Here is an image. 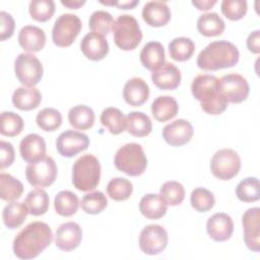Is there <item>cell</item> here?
Here are the masks:
<instances>
[{
  "mask_svg": "<svg viewBox=\"0 0 260 260\" xmlns=\"http://www.w3.org/2000/svg\"><path fill=\"white\" fill-rule=\"evenodd\" d=\"M52 241L53 234L49 224L43 221H32L15 236L12 248L16 257L28 260L39 256Z\"/></svg>",
  "mask_w": 260,
  "mask_h": 260,
  "instance_id": "6da1fadb",
  "label": "cell"
},
{
  "mask_svg": "<svg viewBox=\"0 0 260 260\" xmlns=\"http://www.w3.org/2000/svg\"><path fill=\"white\" fill-rule=\"evenodd\" d=\"M193 96L200 102L201 109L209 115H220L228 108L226 99L218 90V78L214 75L199 74L191 84Z\"/></svg>",
  "mask_w": 260,
  "mask_h": 260,
  "instance_id": "7a4b0ae2",
  "label": "cell"
},
{
  "mask_svg": "<svg viewBox=\"0 0 260 260\" xmlns=\"http://www.w3.org/2000/svg\"><path fill=\"white\" fill-rule=\"evenodd\" d=\"M239 59V50L233 43L225 40L214 41L199 53L197 66L205 71H216L235 66Z\"/></svg>",
  "mask_w": 260,
  "mask_h": 260,
  "instance_id": "3957f363",
  "label": "cell"
},
{
  "mask_svg": "<svg viewBox=\"0 0 260 260\" xmlns=\"http://www.w3.org/2000/svg\"><path fill=\"white\" fill-rule=\"evenodd\" d=\"M101 165L93 154H83L72 167V184L82 192L95 189L100 184Z\"/></svg>",
  "mask_w": 260,
  "mask_h": 260,
  "instance_id": "277c9868",
  "label": "cell"
},
{
  "mask_svg": "<svg viewBox=\"0 0 260 260\" xmlns=\"http://www.w3.org/2000/svg\"><path fill=\"white\" fill-rule=\"evenodd\" d=\"M115 167L128 176L136 177L144 173L147 167V158L142 146L130 142L121 146L114 158Z\"/></svg>",
  "mask_w": 260,
  "mask_h": 260,
  "instance_id": "5b68a950",
  "label": "cell"
},
{
  "mask_svg": "<svg viewBox=\"0 0 260 260\" xmlns=\"http://www.w3.org/2000/svg\"><path fill=\"white\" fill-rule=\"evenodd\" d=\"M114 42L123 51L134 50L142 40V31L137 19L129 14L119 15L113 24Z\"/></svg>",
  "mask_w": 260,
  "mask_h": 260,
  "instance_id": "8992f818",
  "label": "cell"
},
{
  "mask_svg": "<svg viewBox=\"0 0 260 260\" xmlns=\"http://www.w3.org/2000/svg\"><path fill=\"white\" fill-rule=\"evenodd\" d=\"M81 28L82 22L77 15L71 13L61 14L53 25V43L60 48L69 47L73 44Z\"/></svg>",
  "mask_w": 260,
  "mask_h": 260,
  "instance_id": "52a82bcc",
  "label": "cell"
},
{
  "mask_svg": "<svg viewBox=\"0 0 260 260\" xmlns=\"http://www.w3.org/2000/svg\"><path fill=\"white\" fill-rule=\"evenodd\" d=\"M241 170V157L237 151L231 148L217 150L210 160L212 175L222 181L236 177Z\"/></svg>",
  "mask_w": 260,
  "mask_h": 260,
  "instance_id": "ba28073f",
  "label": "cell"
},
{
  "mask_svg": "<svg viewBox=\"0 0 260 260\" xmlns=\"http://www.w3.org/2000/svg\"><path fill=\"white\" fill-rule=\"evenodd\" d=\"M14 72L21 84L35 86L41 81L44 69L41 61L34 54L21 53L14 61Z\"/></svg>",
  "mask_w": 260,
  "mask_h": 260,
  "instance_id": "9c48e42d",
  "label": "cell"
},
{
  "mask_svg": "<svg viewBox=\"0 0 260 260\" xmlns=\"http://www.w3.org/2000/svg\"><path fill=\"white\" fill-rule=\"evenodd\" d=\"M57 171L54 159L51 156H45L36 162L27 165L25 177L31 186L46 188L55 182Z\"/></svg>",
  "mask_w": 260,
  "mask_h": 260,
  "instance_id": "30bf717a",
  "label": "cell"
},
{
  "mask_svg": "<svg viewBox=\"0 0 260 260\" xmlns=\"http://www.w3.org/2000/svg\"><path fill=\"white\" fill-rule=\"evenodd\" d=\"M218 90L228 103L239 104L248 98L250 87L244 76L238 73H230L218 79Z\"/></svg>",
  "mask_w": 260,
  "mask_h": 260,
  "instance_id": "8fae6325",
  "label": "cell"
},
{
  "mask_svg": "<svg viewBox=\"0 0 260 260\" xmlns=\"http://www.w3.org/2000/svg\"><path fill=\"white\" fill-rule=\"evenodd\" d=\"M168 233L159 224H148L139 235V248L146 255H157L168 246Z\"/></svg>",
  "mask_w": 260,
  "mask_h": 260,
  "instance_id": "7c38bea8",
  "label": "cell"
},
{
  "mask_svg": "<svg viewBox=\"0 0 260 260\" xmlns=\"http://www.w3.org/2000/svg\"><path fill=\"white\" fill-rule=\"evenodd\" d=\"M89 145V138L86 134L67 130L62 132L56 139V148L60 155L73 157L77 153L85 150Z\"/></svg>",
  "mask_w": 260,
  "mask_h": 260,
  "instance_id": "4fadbf2b",
  "label": "cell"
},
{
  "mask_svg": "<svg viewBox=\"0 0 260 260\" xmlns=\"http://www.w3.org/2000/svg\"><path fill=\"white\" fill-rule=\"evenodd\" d=\"M244 230V242L247 248L253 252L260 251V208L247 209L242 216Z\"/></svg>",
  "mask_w": 260,
  "mask_h": 260,
  "instance_id": "5bb4252c",
  "label": "cell"
},
{
  "mask_svg": "<svg viewBox=\"0 0 260 260\" xmlns=\"http://www.w3.org/2000/svg\"><path fill=\"white\" fill-rule=\"evenodd\" d=\"M192 124L185 119H178L166 125L162 129V137L171 146H182L188 143L193 136Z\"/></svg>",
  "mask_w": 260,
  "mask_h": 260,
  "instance_id": "9a60e30c",
  "label": "cell"
},
{
  "mask_svg": "<svg viewBox=\"0 0 260 260\" xmlns=\"http://www.w3.org/2000/svg\"><path fill=\"white\" fill-rule=\"evenodd\" d=\"M82 240V230L77 222L68 221L62 223L56 231V246L64 251L70 252L76 249Z\"/></svg>",
  "mask_w": 260,
  "mask_h": 260,
  "instance_id": "2e32d148",
  "label": "cell"
},
{
  "mask_svg": "<svg viewBox=\"0 0 260 260\" xmlns=\"http://www.w3.org/2000/svg\"><path fill=\"white\" fill-rule=\"evenodd\" d=\"M206 231L213 241L225 242L232 237L234 232L233 219L226 213H214L207 219Z\"/></svg>",
  "mask_w": 260,
  "mask_h": 260,
  "instance_id": "e0dca14e",
  "label": "cell"
},
{
  "mask_svg": "<svg viewBox=\"0 0 260 260\" xmlns=\"http://www.w3.org/2000/svg\"><path fill=\"white\" fill-rule=\"evenodd\" d=\"M83 55L91 61L103 60L109 53V44L103 35L91 31L86 34L80 42Z\"/></svg>",
  "mask_w": 260,
  "mask_h": 260,
  "instance_id": "ac0fdd59",
  "label": "cell"
},
{
  "mask_svg": "<svg viewBox=\"0 0 260 260\" xmlns=\"http://www.w3.org/2000/svg\"><path fill=\"white\" fill-rule=\"evenodd\" d=\"M19 152L24 161L28 164L36 162L45 157L46 142L39 134H27L20 141Z\"/></svg>",
  "mask_w": 260,
  "mask_h": 260,
  "instance_id": "d6986e66",
  "label": "cell"
},
{
  "mask_svg": "<svg viewBox=\"0 0 260 260\" xmlns=\"http://www.w3.org/2000/svg\"><path fill=\"white\" fill-rule=\"evenodd\" d=\"M151 80L159 89L173 90L181 82V72L175 64L167 62L159 69L152 72Z\"/></svg>",
  "mask_w": 260,
  "mask_h": 260,
  "instance_id": "ffe728a7",
  "label": "cell"
},
{
  "mask_svg": "<svg viewBox=\"0 0 260 260\" xmlns=\"http://www.w3.org/2000/svg\"><path fill=\"white\" fill-rule=\"evenodd\" d=\"M171 15L170 7L162 1H149L142 8V18L150 26L166 25L170 21Z\"/></svg>",
  "mask_w": 260,
  "mask_h": 260,
  "instance_id": "44dd1931",
  "label": "cell"
},
{
  "mask_svg": "<svg viewBox=\"0 0 260 260\" xmlns=\"http://www.w3.org/2000/svg\"><path fill=\"white\" fill-rule=\"evenodd\" d=\"M149 96V86L140 77H133L124 85L123 98L125 102L133 107L142 106Z\"/></svg>",
  "mask_w": 260,
  "mask_h": 260,
  "instance_id": "7402d4cb",
  "label": "cell"
},
{
  "mask_svg": "<svg viewBox=\"0 0 260 260\" xmlns=\"http://www.w3.org/2000/svg\"><path fill=\"white\" fill-rule=\"evenodd\" d=\"M18 43L25 52H40L46 44L45 31L36 25H25L18 34Z\"/></svg>",
  "mask_w": 260,
  "mask_h": 260,
  "instance_id": "603a6c76",
  "label": "cell"
},
{
  "mask_svg": "<svg viewBox=\"0 0 260 260\" xmlns=\"http://www.w3.org/2000/svg\"><path fill=\"white\" fill-rule=\"evenodd\" d=\"M140 62L144 68L155 71L166 63L165 48L159 42H148L140 52Z\"/></svg>",
  "mask_w": 260,
  "mask_h": 260,
  "instance_id": "cb8c5ba5",
  "label": "cell"
},
{
  "mask_svg": "<svg viewBox=\"0 0 260 260\" xmlns=\"http://www.w3.org/2000/svg\"><path fill=\"white\" fill-rule=\"evenodd\" d=\"M11 100L18 110L31 111L40 106L42 94L35 86H20L14 90Z\"/></svg>",
  "mask_w": 260,
  "mask_h": 260,
  "instance_id": "d4e9b609",
  "label": "cell"
},
{
  "mask_svg": "<svg viewBox=\"0 0 260 260\" xmlns=\"http://www.w3.org/2000/svg\"><path fill=\"white\" fill-rule=\"evenodd\" d=\"M139 210L148 219H159L168 211V204L160 194H146L139 202Z\"/></svg>",
  "mask_w": 260,
  "mask_h": 260,
  "instance_id": "484cf974",
  "label": "cell"
},
{
  "mask_svg": "<svg viewBox=\"0 0 260 260\" xmlns=\"http://www.w3.org/2000/svg\"><path fill=\"white\" fill-rule=\"evenodd\" d=\"M179 111L177 101L170 95L157 96L151 104V113L158 122H166L173 119Z\"/></svg>",
  "mask_w": 260,
  "mask_h": 260,
  "instance_id": "4316f807",
  "label": "cell"
},
{
  "mask_svg": "<svg viewBox=\"0 0 260 260\" xmlns=\"http://www.w3.org/2000/svg\"><path fill=\"white\" fill-rule=\"evenodd\" d=\"M126 129L132 136L145 137L152 130V122L142 112H130L126 117Z\"/></svg>",
  "mask_w": 260,
  "mask_h": 260,
  "instance_id": "83f0119b",
  "label": "cell"
},
{
  "mask_svg": "<svg viewBox=\"0 0 260 260\" xmlns=\"http://www.w3.org/2000/svg\"><path fill=\"white\" fill-rule=\"evenodd\" d=\"M225 27L223 19L216 12H208L199 16L197 29L204 37H216L223 32Z\"/></svg>",
  "mask_w": 260,
  "mask_h": 260,
  "instance_id": "f1b7e54d",
  "label": "cell"
},
{
  "mask_svg": "<svg viewBox=\"0 0 260 260\" xmlns=\"http://www.w3.org/2000/svg\"><path fill=\"white\" fill-rule=\"evenodd\" d=\"M68 120L73 128L87 130L93 126L95 116L91 108L85 105H77L69 110Z\"/></svg>",
  "mask_w": 260,
  "mask_h": 260,
  "instance_id": "f546056e",
  "label": "cell"
},
{
  "mask_svg": "<svg viewBox=\"0 0 260 260\" xmlns=\"http://www.w3.org/2000/svg\"><path fill=\"white\" fill-rule=\"evenodd\" d=\"M27 214L28 209L24 202L21 203L17 201H12L4 207L2 212V218L4 224L8 229L14 230L19 228L23 223Z\"/></svg>",
  "mask_w": 260,
  "mask_h": 260,
  "instance_id": "4dcf8cb0",
  "label": "cell"
},
{
  "mask_svg": "<svg viewBox=\"0 0 260 260\" xmlns=\"http://www.w3.org/2000/svg\"><path fill=\"white\" fill-rule=\"evenodd\" d=\"M24 204L28 209V213L34 216L45 214L50 205L48 193L42 188H36L28 192L24 199Z\"/></svg>",
  "mask_w": 260,
  "mask_h": 260,
  "instance_id": "1f68e13d",
  "label": "cell"
},
{
  "mask_svg": "<svg viewBox=\"0 0 260 260\" xmlns=\"http://www.w3.org/2000/svg\"><path fill=\"white\" fill-rule=\"evenodd\" d=\"M79 206V200L75 193L63 190L60 191L54 199V207L56 212L65 217L72 216L77 212Z\"/></svg>",
  "mask_w": 260,
  "mask_h": 260,
  "instance_id": "d6a6232c",
  "label": "cell"
},
{
  "mask_svg": "<svg viewBox=\"0 0 260 260\" xmlns=\"http://www.w3.org/2000/svg\"><path fill=\"white\" fill-rule=\"evenodd\" d=\"M100 120L102 125L107 127L109 131L114 135H118L123 131H125L126 117L117 108H114V107L106 108L102 112Z\"/></svg>",
  "mask_w": 260,
  "mask_h": 260,
  "instance_id": "836d02e7",
  "label": "cell"
},
{
  "mask_svg": "<svg viewBox=\"0 0 260 260\" xmlns=\"http://www.w3.org/2000/svg\"><path fill=\"white\" fill-rule=\"evenodd\" d=\"M23 192L22 183L7 173L0 174V197L5 201H14L20 198Z\"/></svg>",
  "mask_w": 260,
  "mask_h": 260,
  "instance_id": "e575fe53",
  "label": "cell"
},
{
  "mask_svg": "<svg viewBox=\"0 0 260 260\" xmlns=\"http://www.w3.org/2000/svg\"><path fill=\"white\" fill-rule=\"evenodd\" d=\"M195 51V45L193 41L186 37L175 38L169 44V52L172 59L175 61H187L189 60Z\"/></svg>",
  "mask_w": 260,
  "mask_h": 260,
  "instance_id": "d590c367",
  "label": "cell"
},
{
  "mask_svg": "<svg viewBox=\"0 0 260 260\" xmlns=\"http://www.w3.org/2000/svg\"><path fill=\"white\" fill-rule=\"evenodd\" d=\"M236 195L243 202H254L260 198V184L255 177L242 180L236 187Z\"/></svg>",
  "mask_w": 260,
  "mask_h": 260,
  "instance_id": "8d00e7d4",
  "label": "cell"
},
{
  "mask_svg": "<svg viewBox=\"0 0 260 260\" xmlns=\"http://www.w3.org/2000/svg\"><path fill=\"white\" fill-rule=\"evenodd\" d=\"M133 192L132 183L122 177L112 179L107 185V193L115 201H124L128 199Z\"/></svg>",
  "mask_w": 260,
  "mask_h": 260,
  "instance_id": "74e56055",
  "label": "cell"
},
{
  "mask_svg": "<svg viewBox=\"0 0 260 260\" xmlns=\"http://www.w3.org/2000/svg\"><path fill=\"white\" fill-rule=\"evenodd\" d=\"M0 122V133L4 136L14 137L19 135L23 130V120L18 114L14 112H2Z\"/></svg>",
  "mask_w": 260,
  "mask_h": 260,
  "instance_id": "f35d334b",
  "label": "cell"
},
{
  "mask_svg": "<svg viewBox=\"0 0 260 260\" xmlns=\"http://www.w3.org/2000/svg\"><path fill=\"white\" fill-rule=\"evenodd\" d=\"M36 122L44 131H55L62 124V115L54 108H45L37 114Z\"/></svg>",
  "mask_w": 260,
  "mask_h": 260,
  "instance_id": "ab89813d",
  "label": "cell"
},
{
  "mask_svg": "<svg viewBox=\"0 0 260 260\" xmlns=\"http://www.w3.org/2000/svg\"><path fill=\"white\" fill-rule=\"evenodd\" d=\"M28 11L35 20L46 22L55 13V2L52 0H32L29 2Z\"/></svg>",
  "mask_w": 260,
  "mask_h": 260,
  "instance_id": "60d3db41",
  "label": "cell"
},
{
  "mask_svg": "<svg viewBox=\"0 0 260 260\" xmlns=\"http://www.w3.org/2000/svg\"><path fill=\"white\" fill-rule=\"evenodd\" d=\"M160 195L168 205H180L185 198V189L183 185L177 181H168L160 187Z\"/></svg>",
  "mask_w": 260,
  "mask_h": 260,
  "instance_id": "b9f144b4",
  "label": "cell"
},
{
  "mask_svg": "<svg viewBox=\"0 0 260 260\" xmlns=\"http://www.w3.org/2000/svg\"><path fill=\"white\" fill-rule=\"evenodd\" d=\"M192 207L198 212H207L214 206L215 199L209 190L205 188H196L192 191L190 196Z\"/></svg>",
  "mask_w": 260,
  "mask_h": 260,
  "instance_id": "7bdbcfd3",
  "label": "cell"
},
{
  "mask_svg": "<svg viewBox=\"0 0 260 260\" xmlns=\"http://www.w3.org/2000/svg\"><path fill=\"white\" fill-rule=\"evenodd\" d=\"M80 205L85 213L99 214L107 207L108 199L103 192L94 191L84 195Z\"/></svg>",
  "mask_w": 260,
  "mask_h": 260,
  "instance_id": "ee69618b",
  "label": "cell"
},
{
  "mask_svg": "<svg viewBox=\"0 0 260 260\" xmlns=\"http://www.w3.org/2000/svg\"><path fill=\"white\" fill-rule=\"evenodd\" d=\"M114 20L111 13L105 10H96L94 11L88 20L89 28L103 36H107L111 28L113 27Z\"/></svg>",
  "mask_w": 260,
  "mask_h": 260,
  "instance_id": "f6af8a7d",
  "label": "cell"
},
{
  "mask_svg": "<svg viewBox=\"0 0 260 260\" xmlns=\"http://www.w3.org/2000/svg\"><path fill=\"white\" fill-rule=\"evenodd\" d=\"M220 9L230 20H240L246 15L248 5L245 0H223Z\"/></svg>",
  "mask_w": 260,
  "mask_h": 260,
  "instance_id": "bcb514c9",
  "label": "cell"
},
{
  "mask_svg": "<svg viewBox=\"0 0 260 260\" xmlns=\"http://www.w3.org/2000/svg\"><path fill=\"white\" fill-rule=\"evenodd\" d=\"M15 28V22L11 14L1 11L0 12V40L5 41L12 37Z\"/></svg>",
  "mask_w": 260,
  "mask_h": 260,
  "instance_id": "7dc6e473",
  "label": "cell"
},
{
  "mask_svg": "<svg viewBox=\"0 0 260 260\" xmlns=\"http://www.w3.org/2000/svg\"><path fill=\"white\" fill-rule=\"evenodd\" d=\"M15 153L13 145L10 142L1 140L0 141V169L3 170L10 167L14 161Z\"/></svg>",
  "mask_w": 260,
  "mask_h": 260,
  "instance_id": "c3c4849f",
  "label": "cell"
},
{
  "mask_svg": "<svg viewBox=\"0 0 260 260\" xmlns=\"http://www.w3.org/2000/svg\"><path fill=\"white\" fill-rule=\"evenodd\" d=\"M247 48L250 52L254 54H259L260 52V30L259 29L249 35L247 39Z\"/></svg>",
  "mask_w": 260,
  "mask_h": 260,
  "instance_id": "681fc988",
  "label": "cell"
},
{
  "mask_svg": "<svg viewBox=\"0 0 260 260\" xmlns=\"http://www.w3.org/2000/svg\"><path fill=\"white\" fill-rule=\"evenodd\" d=\"M192 4L197 7V9L201 11L209 10L214 4H216V0H200V1H192Z\"/></svg>",
  "mask_w": 260,
  "mask_h": 260,
  "instance_id": "f907efd6",
  "label": "cell"
},
{
  "mask_svg": "<svg viewBox=\"0 0 260 260\" xmlns=\"http://www.w3.org/2000/svg\"><path fill=\"white\" fill-rule=\"evenodd\" d=\"M139 3L138 0H128V1H115V6L119 9H133Z\"/></svg>",
  "mask_w": 260,
  "mask_h": 260,
  "instance_id": "816d5d0a",
  "label": "cell"
},
{
  "mask_svg": "<svg viewBox=\"0 0 260 260\" xmlns=\"http://www.w3.org/2000/svg\"><path fill=\"white\" fill-rule=\"evenodd\" d=\"M61 4L67 8H70V9H78L79 7H81L82 5L85 4V1L82 0H68V1H64V0H61Z\"/></svg>",
  "mask_w": 260,
  "mask_h": 260,
  "instance_id": "f5cc1de1",
  "label": "cell"
}]
</instances>
